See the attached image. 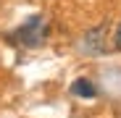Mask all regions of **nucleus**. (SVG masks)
Wrapping results in <instances>:
<instances>
[{
  "label": "nucleus",
  "mask_w": 121,
  "mask_h": 118,
  "mask_svg": "<svg viewBox=\"0 0 121 118\" xmlns=\"http://www.w3.org/2000/svg\"><path fill=\"white\" fill-rule=\"evenodd\" d=\"M45 29H48V24H45V18H42V16H29L26 21L16 29L13 42L24 45V47H37V45L45 39V34H48Z\"/></svg>",
  "instance_id": "nucleus-1"
},
{
  "label": "nucleus",
  "mask_w": 121,
  "mask_h": 118,
  "mask_svg": "<svg viewBox=\"0 0 121 118\" xmlns=\"http://www.w3.org/2000/svg\"><path fill=\"white\" fill-rule=\"evenodd\" d=\"M113 45L121 50V24H118V29H116V39H113Z\"/></svg>",
  "instance_id": "nucleus-3"
},
{
  "label": "nucleus",
  "mask_w": 121,
  "mask_h": 118,
  "mask_svg": "<svg viewBox=\"0 0 121 118\" xmlns=\"http://www.w3.org/2000/svg\"><path fill=\"white\" fill-rule=\"evenodd\" d=\"M71 94H76V97H95L97 89H95V84L90 81V79H76V81L71 84Z\"/></svg>",
  "instance_id": "nucleus-2"
}]
</instances>
